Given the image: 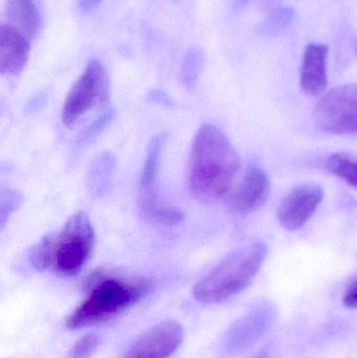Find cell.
<instances>
[{"label":"cell","instance_id":"1","mask_svg":"<svg viewBox=\"0 0 357 358\" xmlns=\"http://www.w3.org/2000/svg\"><path fill=\"white\" fill-rule=\"evenodd\" d=\"M240 167V157L226 134L216 126L205 124L191 147L187 189L198 201L213 203L232 192Z\"/></svg>","mask_w":357,"mask_h":358},{"label":"cell","instance_id":"2","mask_svg":"<svg viewBox=\"0 0 357 358\" xmlns=\"http://www.w3.org/2000/svg\"><path fill=\"white\" fill-rule=\"evenodd\" d=\"M96 234L84 212L73 215L59 231L45 236L34 246L29 262L37 271H50L60 277H75L92 258Z\"/></svg>","mask_w":357,"mask_h":358},{"label":"cell","instance_id":"3","mask_svg":"<svg viewBox=\"0 0 357 358\" xmlns=\"http://www.w3.org/2000/svg\"><path fill=\"white\" fill-rule=\"evenodd\" d=\"M265 257L266 246L261 242L238 248L195 285V299L207 304L230 300L253 282Z\"/></svg>","mask_w":357,"mask_h":358},{"label":"cell","instance_id":"4","mask_svg":"<svg viewBox=\"0 0 357 358\" xmlns=\"http://www.w3.org/2000/svg\"><path fill=\"white\" fill-rule=\"evenodd\" d=\"M149 292L142 279L105 278L96 284L83 303L69 315L66 328L79 330L119 317L140 302Z\"/></svg>","mask_w":357,"mask_h":358},{"label":"cell","instance_id":"5","mask_svg":"<svg viewBox=\"0 0 357 358\" xmlns=\"http://www.w3.org/2000/svg\"><path fill=\"white\" fill-rule=\"evenodd\" d=\"M110 96V81L104 65L92 60L69 90L62 109V123L73 127L82 117L106 104Z\"/></svg>","mask_w":357,"mask_h":358},{"label":"cell","instance_id":"6","mask_svg":"<svg viewBox=\"0 0 357 358\" xmlns=\"http://www.w3.org/2000/svg\"><path fill=\"white\" fill-rule=\"evenodd\" d=\"M314 121L327 134L357 136V83L328 92L316 106Z\"/></svg>","mask_w":357,"mask_h":358},{"label":"cell","instance_id":"7","mask_svg":"<svg viewBox=\"0 0 357 358\" xmlns=\"http://www.w3.org/2000/svg\"><path fill=\"white\" fill-rule=\"evenodd\" d=\"M277 310L272 304L259 305L231 327L224 343L228 355H239L253 346L274 325Z\"/></svg>","mask_w":357,"mask_h":358},{"label":"cell","instance_id":"8","mask_svg":"<svg viewBox=\"0 0 357 358\" xmlns=\"http://www.w3.org/2000/svg\"><path fill=\"white\" fill-rule=\"evenodd\" d=\"M184 330L177 322H163L136 338L122 358H168L182 345Z\"/></svg>","mask_w":357,"mask_h":358},{"label":"cell","instance_id":"9","mask_svg":"<svg viewBox=\"0 0 357 358\" xmlns=\"http://www.w3.org/2000/svg\"><path fill=\"white\" fill-rule=\"evenodd\" d=\"M324 199V189L320 185L305 183L293 187L281 202L278 220L287 231L301 229L316 213Z\"/></svg>","mask_w":357,"mask_h":358},{"label":"cell","instance_id":"10","mask_svg":"<svg viewBox=\"0 0 357 358\" xmlns=\"http://www.w3.org/2000/svg\"><path fill=\"white\" fill-rule=\"evenodd\" d=\"M268 174L258 165H251L228 196V206L234 214H247L261 208L270 195Z\"/></svg>","mask_w":357,"mask_h":358},{"label":"cell","instance_id":"11","mask_svg":"<svg viewBox=\"0 0 357 358\" xmlns=\"http://www.w3.org/2000/svg\"><path fill=\"white\" fill-rule=\"evenodd\" d=\"M31 52L27 36L10 23L0 27V73L17 76L24 69Z\"/></svg>","mask_w":357,"mask_h":358},{"label":"cell","instance_id":"12","mask_svg":"<svg viewBox=\"0 0 357 358\" xmlns=\"http://www.w3.org/2000/svg\"><path fill=\"white\" fill-rule=\"evenodd\" d=\"M165 142L166 134H159L152 138L147 151L146 159L138 183V206L142 212L153 210L165 202L159 197L156 189L159 164Z\"/></svg>","mask_w":357,"mask_h":358},{"label":"cell","instance_id":"13","mask_svg":"<svg viewBox=\"0 0 357 358\" xmlns=\"http://www.w3.org/2000/svg\"><path fill=\"white\" fill-rule=\"evenodd\" d=\"M328 46L324 44L310 43L306 46L300 71V84L308 96H321L328 86Z\"/></svg>","mask_w":357,"mask_h":358},{"label":"cell","instance_id":"14","mask_svg":"<svg viewBox=\"0 0 357 358\" xmlns=\"http://www.w3.org/2000/svg\"><path fill=\"white\" fill-rule=\"evenodd\" d=\"M6 10L10 24L29 40L36 38L41 27V19L35 0H6Z\"/></svg>","mask_w":357,"mask_h":358},{"label":"cell","instance_id":"15","mask_svg":"<svg viewBox=\"0 0 357 358\" xmlns=\"http://www.w3.org/2000/svg\"><path fill=\"white\" fill-rule=\"evenodd\" d=\"M115 172V159L110 153H103L90 167L88 173V187L96 195H102Z\"/></svg>","mask_w":357,"mask_h":358},{"label":"cell","instance_id":"16","mask_svg":"<svg viewBox=\"0 0 357 358\" xmlns=\"http://www.w3.org/2000/svg\"><path fill=\"white\" fill-rule=\"evenodd\" d=\"M326 168L333 176L357 189V157L349 153H335L327 159Z\"/></svg>","mask_w":357,"mask_h":358},{"label":"cell","instance_id":"17","mask_svg":"<svg viewBox=\"0 0 357 358\" xmlns=\"http://www.w3.org/2000/svg\"><path fill=\"white\" fill-rule=\"evenodd\" d=\"M203 54L201 48H193L189 50L182 60L180 69V80L189 90L196 85L203 64Z\"/></svg>","mask_w":357,"mask_h":358},{"label":"cell","instance_id":"18","mask_svg":"<svg viewBox=\"0 0 357 358\" xmlns=\"http://www.w3.org/2000/svg\"><path fill=\"white\" fill-rule=\"evenodd\" d=\"M99 346L100 338L96 334H87L73 344L65 358H92Z\"/></svg>","mask_w":357,"mask_h":358},{"label":"cell","instance_id":"19","mask_svg":"<svg viewBox=\"0 0 357 358\" xmlns=\"http://www.w3.org/2000/svg\"><path fill=\"white\" fill-rule=\"evenodd\" d=\"M22 201V197L17 192L10 191V189H2L1 196H0V222L1 227H4V223L8 220L10 214L15 212L20 206Z\"/></svg>","mask_w":357,"mask_h":358},{"label":"cell","instance_id":"20","mask_svg":"<svg viewBox=\"0 0 357 358\" xmlns=\"http://www.w3.org/2000/svg\"><path fill=\"white\" fill-rule=\"evenodd\" d=\"M113 117V111L109 110L106 111L104 115H101L92 126H90L89 129L85 132L82 140L85 142V141L90 140V138H94L96 134H100V131H102L103 128L106 127L108 125V123H110L111 120Z\"/></svg>","mask_w":357,"mask_h":358},{"label":"cell","instance_id":"21","mask_svg":"<svg viewBox=\"0 0 357 358\" xmlns=\"http://www.w3.org/2000/svg\"><path fill=\"white\" fill-rule=\"evenodd\" d=\"M343 303L347 308L357 309V279L346 290Z\"/></svg>","mask_w":357,"mask_h":358},{"label":"cell","instance_id":"22","mask_svg":"<svg viewBox=\"0 0 357 358\" xmlns=\"http://www.w3.org/2000/svg\"><path fill=\"white\" fill-rule=\"evenodd\" d=\"M103 0H80V8L83 13L94 12Z\"/></svg>","mask_w":357,"mask_h":358},{"label":"cell","instance_id":"23","mask_svg":"<svg viewBox=\"0 0 357 358\" xmlns=\"http://www.w3.org/2000/svg\"><path fill=\"white\" fill-rule=\"evenodd\" d=\"M356 52H357V48H356Z\"/></svg>","mask_w":357,"mask_h":358}]
</instances>
